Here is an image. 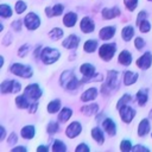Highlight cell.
Returning a JSON list of instances; mask_svg holds the SVG:
<instances>
[{"label":"cell","instance_id":"obj_1","mask_svg":"<svg viewBox=\"0 0 152 152\" xmlns=\"http://www.w3.org/2000/svg\"><path fill=\"white\" fill-rule=\"evenodd\" d=\"M59 83L63 88H65L68 90H74L76 88H78L80 81L76 78L72 70H66V71L62 72L61 78H59Z\"/></svg>","mask_w":152,"mask_h":152},{"label":"cell","instance_id":"obj_2","mask_svg":"<svg viewBox=\"0 0 152 152\" xmlns=\"http://www.w3.org/2000/svg\"><path fill=\"white\" fill-rule=\"evenodd\" d=\"M59 56H61V53H59V51L57 49L49 48V46L48 48H44L43 51H42V53H40V58H42L43 63L46 64V65L55 63L59 58Z\"/></svg>","mask_w":152,"mask_h":152},{"label":"cell","instance_id":"obj_3","mask_svg":"<svg viewBox=\"0 0 152 152\" xmlns=\"http://www.w3.org/2000/svg\"><path fill=\"white\" fill-rule=\"evenodd\" d=\"M11 72L17 75V76H20L23 78H30V77H32V74H33L32 68L30 65H25V64H21V63L12 64Z\"/></svg>","mask_w":152,"mask_h":152},{"label":"cell","instance_id":"obj_4","mask_svg":"<svg viewBox=\"0 0 152 152\" xmlns=\"http://www.w3.org/2000/svg\"><path fill=\"white\" fill-rule=\"evenodd\" d=\"M118 71L110 70L107 74V78H106V83L102 87V93L103 94H108L109 91L114 90L118 86Z\"/></svg>","mask_w":152,"mask_h":152},{"label":"cell","instance_id":"obj_5","mask_svg":"<svg viewBox=\"0 0 152 152\" xmlns=\"http://www.w3.org/2000/svg\"><path fill=\"white\" fill-rule=\"evenodd\" d=\"M1 93L2 94H8V93H18L21 89V84L14 80H6L1 83L0 86Z\"/></svg>","mask_w":152,"mask_h":152},{"label":"cell","instance_id":"obj_6","mask_svg":"<svg viewBox=\"0 0 152 152\" xmlns=\"http://www.w3.org/2000/svg\"><path fill=\"white\" fill-rule=\"evenodd\" d=\"M116 51V45L113 43V44H103L100 46L99 49V55L102 59L104 61H110L112 57L114 56Z\"/></svg>","mask_w":152,"mask_h":152},{"label":"cell","instance_id":"obj_7","mask_svg":"<svg viewBox=\"0 0 152 152\" xmlns=\"http://www.w3.org/2000/svg\"><path fill=\"white\" fill-rule=\"evenodd\" d=\"M24 94H25L28 99H31V100L36 101V100H38V99L42 96L43 91H42L40 87H39L37 83H32V84H28V86L25 88Z\"/></svg>","mask_w":152,"mask_h":152},{"label":"cell","instance_id":"obj_8","mask_svg":"<svg viewBox=\"0 0 152 152\" xmlns=\"http://www.w3.org/2000/svg\"><path fill=\"white\" fill-rule=\"evenodd\" d=\"M24 24H25V26L28 30L33 31V30H36V28L39 27V25H40V18L36 13L30 12L28 14H26V17L24 19Z\"/></svg>","mask_w":152,"mask_h":152},{"label":"cell","instance_id":"obj_9","mask_svg":"<svg viewBox=\"0 0 152 152\" xmlns=\"http://www.w3.org/2000/svg\"><path fill=\"white\" fill-rule=\"evenodd\" d=\"M119 112H120V118H121V120H122L124 122H126V124H129V122L134 119V116H135V110H134L132 107L127 106V104L122 106V107L119 109Z\"/></svg>","mask_w":152,"mask_h":152},{"label":"cell","instance_id":"obj_10","mask_svg":"<svg viewBox=\"0 0 152 152\" xmlns=\"http://www.w3.org/2000/svg\"><path fill=\"white\" fill-rule=\"evenodd\" d=\"M80 71H81V74L84 76L83 80H82V82H88V81H90V80H94V77H91V76H94V74H95V66H94L93 64H90V63H84V64H82L81 68H80Z\"/></svg>","mask_w":152,"mask_h":152},{"label":"cell","instance_id":"obj_11","mask_svg":"<svg viewBox=\"0 0 152 152\" xmlns=\"http://www.w3.org/2000/svg\"><path fill=\"white\" fill-rule=\"evenodd\" d=\"M81 131H82L81 124H80L78 121H74V122H71V124L66 127L65 134H66V137H69L70 139H72V138H76V137L81 133Z\"/></svg>","mask_w":152,"mask_h":152},{"label":"cell","instance_id":"obj_12","mask_svg":"<svg viewBox=\"0 0 152 152\" xmlns=\"http://www.w3.org/2000/svg\"><path fill=\"white\" fill-rule=\"evenodd\" d=\"M151 64H152V53L151 52H145L138 61H137V65L140 68V69H144V70H146V69H148L150 66H151Z\"/></svg>","mask_w":152,"mask_h":152},{"label":"cell","instance_id":"obj_13","mask_svg":"<svg viewBox=\"0 0 152 152\" xmlns=\"http://www.w3.org/2000/svg\"><path fill=\"white\" fill-rule=\"evenodd\" d=\"M80 40L81 38L76 34H70L68 38H65L62 43V45L65 48V49H76L80 44Z\"/></svg>","mask_w":152,"mask_h":152},{"label":"cell","instance_id":"obj_14","mask_svg":"<svg viewBox=\"0 0 152 152\" xmlns=\"http://www.w3.org/2000/svg\"><path fill=\"white\" fill-rule=\"evenodd\" d=\"M80 26H81L82 32H84V33H90V32H93V31H94V28H95L94 21H93L89 17H84V18L81 20Z\"/></svg>","mask_w":152,"mask_h":152},{"label":"cell","instance_id":"obj_15","mask_svg":"<svg viewBox=\"0 0 152 152\" xmlns=\"http://www.w3.org/2000/svg\"><path fill=\"white\" fill-rule=\"evenodd\" d=\"M102 127L109 135H115L116 134V125L112 119H109V118L104 119L102 121Z\"/></svg>","mask_w":152,"mask_h":152},{"label":"cell","instance_id":"obj_16","mask_svg":"<svg viewBox=\"0 0 152 152\" xmlns=\"http://www.w3.org/2000/svg\"><path fill=\"white\" fill-rule=\"evenodd\" d=\"M114 33H115V27L114 26H106V27H103V28L100 30L99 36H100L101 39L108 40V39H110L114 36Z\"/></svg>","mask_w":152,"mask_h":152},{"label":"cell","instance_id":"obj_17","mask_svg":"<svg viewBox=\"0 0 152 152\" xmlns=\"http://www.w3.org/2000/svg\"><path fill=\"white\" fill-rule=\"evenodd\" d=\"M120 15V10L119 7H113V8H103L102 10V17L106 20H110L115 17Z\"/></svg>","mask_w":152,"mask_h":152},{"label":"cell","instance_id":"obj_18","mask_svg":"<svg viewBox=\"0 0 152 152\" xmlns=\"http://www.w3.org/2000/svg\"><path fill=\"white\" fill-rule=\"evenodd\" d=\"M97 96V90L96 88H89L86 91H83V94L81 95V100L83 102H88L91 100H95V97Z\"/></svg>","mask_w":152,"mask_h":152},{"label":"cell","instance_id":"obj_19","mask_svg":"<svg viewBox=\"0 0 152 152\" xmlns=\"http://www.w3.org/2000/svg\"><path fill=\"white\" fill-rule=\"evenodd\" d=\"M77 21V14L74 13V12H69L64 15L63 18V24L66 26V27H72Z\"/></svg>","mask_w":152,"mask_h":152},{"label":"cell","instance_id":"obj_20","mask_svg":"<svg viewBox=\"0 0 152 152\" xmlns=\"http://www.w3.org/2000/svg\"><path fill=\"white\" fill-rule=\"evenodd\" d=\"M150 132V121L147 119H142L139 122L138 126V135L139 137H144Z\"/></svg>","mask_w":152,"mask_h":152},{"label":"cell","instance_id":"obj_21","mask_svg":"<svg viewBox=\"0 0 152 152\" xmlns=\"http://www.w3.org/2000/svg\"><path fill=\"white\" fill-rule=\"evenodd\" d=\"M118 61H119L120 64L127 66V65H129V64L132 63V55H131L127 50H124V51L120 52V55H119V57H118Z\"/></svg>","mask_w":152,"mask_h":152},{"label":"cell","instance_id":"obj_22","mask_svg":"<svg viewBox=\"0 0 152 152\" xmlns=\"http://www.w3.org/2000/svg\"><path fill=\"white\" fill-rule=\"evenodd\" d=\"M138 80V74L133 72V71H126L124 74V84L125 86H131L133 83H135Z\"/></svg>","mask_w":152,"mask_h":152},{"label":"cell","instance_id":"obj_23","mask_svg":"<svg viewBox=\"0 0 152 152\" xmlns=\"http://www.w3.org/2000/svg\"><path fill=\"white\" fill-rule=\"evenodd\" d=\"M34 133H36V131H34V127L32 125H27V126L23 127L20 131V135L24 139H32L34 137Z\"/></svg>","mask_w":152,"mask_h":152},{"label":"cell","instance_id":"obj_24","mask_svg":"<svg viewBox=\"0 0 152 152\" xmlns=\"http://www.w3.org/2000/svg\"><path fill=\"white\" fill-rule=\"evenodd\" d=\"M91 137H93V139H94L95 141H97L100 145L103 144V141H104L103 132H102L99 127H94V128L91 129Z\"/></svg>","mask_w":152,"mask_h":152},{"label":"cell","instance_id":"obj_25","mask_svg":"<svg viewBox=\"0 0 152 152\" xmlns=\"http://www.w3.org/2000/svg\"><path fill=\"white\" fill-rule=\"evenodd\" d=\"M28 97L24 94V95H19L15 97V103L19 108H28L31 104H30V101L27 100Z\"/></svg>","mask_w":152,"mask_h":152},{"label":"cell","instance_id":"obj_26","mask_svg":"<svg viewBox=\"0 0 152 152\" xmlns=\"http://www.w3.org/2000/svg\"><path fill=\"white\" fill-rule=\"evenodd\" d=\"M71 115H72V110H71L70 108L65 107V108H63V109L59 112V114H58V120H59L61 122H66V121L71 118Z\"/></svg>","mask_w":152,"mask_h":152},{"label":"cell","instance_id":"obj_27","mask_svg":"<svg viewBox=\"0 0 152 152\" xmlns=\"http://www.w3.org/2000/svg\"><path fill=\"white\" fill-rule=\"evenodd\" d=\"M99 110V106L96 103H91V104H87V106H83L81 108V112L87 114V115H93V114H96Z\"/></svg>","mask_w":152,"mask_h":152},{"label":"cell","instance_id":"obj_28","mask_svg":"<svg viewBox=\"0 0 152 152\" xmlns=\"http://www.w3.org/2000/svg\"><path fill=\"white\" fill-rule=\"evenodd\" d=\"M133 34H134V28H133V26H126V27H124L122 31H121L122 39L126 40V42H129L131 38L133 37Z\"/></svg>","mask_w":152,"mask_h":152},{"label":"cell","instance_id":"obj_29","mask_svg":"<svg viewBox=\"0 0 152 152\" xmlns=\"http://www.w3.org/2000/svg\"><path fill=\"white\" fill-rule=\"evenodd\" d=\"M147 89H140L138 93H137V101L140 106H145V103L147 102Z\"/></svg>","mask_w":152,"mask_h":152},{"label":"cell","instance_id":"obj_30","mask_svg":"<svg viewBox=\"0 0 152 152\" xmlns=\"http://www.w3.org/2000/svg\"><path fill=\"white\" fill-rule=\"evenodd\" d=\"M49 37L51 40H58L63 37V30L59 27H55L49 32Z\"/></svg>","mask_w":152,"mask_h":152},{"label":"cell","instance_id":"obj_31","mask_svg":"<svg viewBox=\"0 0 152 152\" xmlns=\"http://www.w3.org/2000/svg\"><path fill=\"white\" fill-rule=\"evenodd\" d=\"M96 48H97V42L93 40V39L87 40L84 43V45H83V49H84L86 52H94L96 50Z\"/></svg>","mask_w":152,"mask_h":152},{"label":"cell","instance_id":"obj_32","mask_svg":"<svg viewBox=\"0 0 152 152\" xmlns=\"http://www.w3.org/2000/svg\"><path fill=\"white\" fill-rule=\"evenodd\" d=\"M59 108H61V101L59 100H52L46 107L49 113H57L59 110Z\"/></svg>","mask_w":152,"mask_h":152},{"label":"cell","instance_id":"obj_33","mask_svg":"<svg viewBox=\"0 0 152 152\" xmlns=\"http://www.w3.org/2000/svg\"><path fill=\"white\" fill-rule=\"evenodd\" d=\"M0 15L2 18H10L12 15V8L10 5H6V4H2L0 6Z\"/></svg>","mask_w":152,"mask_h":152},{"label":"cell","instance_id":"obj_34","mask_svg":"<svg viewBox=\"0 0 152 152\" xmlns=\"http://www.w3.org/2000/svg\"><path fill=\"white\" fill-rule=\"evenodd\" d=\"M52 151L53 152H64V151H66V146L64 145V142L62 140H55L53 145H52Z\"/></svg>","mask_w":152,"mask_h":152},{"label":"cell","instance_id":"obj_35","mask_svg":"<svg viewBox=\"0 0 152 152\" xmlns=\"http://www.w3.org/2000/svg\"><path fill=\"white\" fill-rule=\"evenodd\" d=\"M131 95L129 94H125L119 101H118V103H116V109H120L122 106H125V104H127V102L128 101H131Z\"/></svg>","mask_w":152,"mask_h":152},{"label":"cell","instance_id":"obj_36","mask_svg":"<svg viewBox=\"0 0 152 152\" xmlns=\"http://www.w3.org/2000/svg\"><path fill=\"white\" fill-rule=\"evenodd\" d=\"M132 142L129 141V140H127V139H125V140H122L121 141V144H120V150L121 151H124V152H127V151H131L132 150Z\"/></svg>","mask_w":152,"mask_h":152},{"label":"cell","instance_id":"obj_37","mask_svg":"<svg viewBox=\"0 0 152 152\" xmlns=\"http://www.w3.org/2000/svg\"><path fill=\"white\" fill-rule=\"evenodd\" d=\"M58 129H59V126H58V124L55 122V121H51V122L48 125V133H49V134H55V133H57Z\"/></svg>","mask_w":152,"mask_h":152},{"label":"cell","instance_id":"obj_38","mask_svg":"<svg viewBox=\"0 0 152 152\" xmlns=\"http://www.w3.org/2000/svg\"><path fill=\"white\" fill-rule=\"evenodd\" d=\"M51 10H52V15H61L63 13L64 7L61 4H56L53 7H51Z\"/></svg>","mask_w":152,"mask_h":152},{"label":"cell","instance_id":"obj_39","mask_svg":"<svg viewBox=\"0 0 152 152\" xmlns=\"http://www.w3.org/2000/svg\"><path fill=\"white\" fill-rule=\"evenodd\" d=\"M138 26L140 27V31H141V32H144V33L148 32V31H150V28H151V25H150V23H148L146 19H144V20H142Z\"/></svg>","mask_w":152,"mask_h":152},{"label":"cell","instance_id":"obj_40","mask_svg":"<svg viewBox=\"0 0 152 152\" xmlns=\"http://www.w3.org/2000/svg\"><path fill=\"white\" fill-rule=\"evenodd\" d=\"M25 10H26V4H25L24 1H21V0H19V1L15 4V12H17L18 14H20V13H23Z\"/></svg>","mask_w":152,"mask_h":152},{"label":"cell","instance_id":"obj_41","mask_svg":"<svg viewBox=\"0 0 152 152\" xmlns=\"http://www.w3.org/2000/svg\"><path fill=\"white\" fill-rule=\"evenodd\" d=\"M125 5L129 11H134L138 6V0H125Z\"/></svg>","mask_w":152,"mask_h":152},{"label":"cell","instance_id":"obj_42","mask_svg":"<svg viewBox=\"0 0 152 152\" xmlns=\"http://www.w3.org/2000/svg\"><path fill=\"white\" fill-rule=\"evenodd\" d=\"M134 45H135V48H137L138 50H141V49L145 46V42H144V39H142V38L137 37V38L134 39Z\"/></svg>","mask_w":152,"mask_h":152},{"label":"cell","instance_id":"obj_43","mask_svg":"<svg viewBox=\"0 0 152 152\" xmlns=\"http://www.w3.org/2000/svg\"><path fill=\"white\" fill-rule=\"evenodd\" d=\"M28 50H30V45L25 44V45H23V46L19 49V51H18V55H19L20 57H25V56H26V53L28 52Z\"/></svg>","mask_w":152,"mask_h":152},{"label":"cell","instance_id":"obj_44","mask_svg":"<svg viewBox=\"0 0 152 152\" xmlns=\"http://www.w3.org/2000/svg\"><path fill=\"white\" fill-rule=\"evenodd\" d=\"M76 151H77V152H89V146L82 142V144H80V145L76 147Z\"/></svg>","mask_w":152,"mask_h":152},{"label":"cell","instance_id":"obj_45","mask_svg":"<svg viewBox=\"0 0 152 152\" xmlns=\"http://www.w3.org/2000/svg\"><path fill=\"white\" fill-rule=\"evenodd\" d=\"M146 17H147V13H146L145 11H141V12L138 14V18H137V25H139L144 19H146Z\"/></svg>","mask_w":152,"mask_h":152},{"label":"cell","instance_id":"obj_46","mask_svg":"<svg viewBox=\"0 0 152 152\" xmlns=\"http://www.w3.org/2000/svg\"><path fill=\"white\" fill-rule=\"evenodd\" d=\"M7 141H8V145H14L17 142V134L15 133H11Z\"/></svg>","mask_w":152,"mask_h":152},{"label":"cell","instance_id":"obj_47","mask_svg":"<svg viewBox=\"0 0 152 152\" xmlns=\"http://www.w3.org/2000/svg\"><path fill=\"white\" fill-rule=\"evenodd\" d=\"M20 27H21V21L20 20H14L12 23V28L15 30V31H20Z\"/></svg>","mask_w":152,"mask_h":152},{"label":"cell","instance_id":"obj_48","mask_svg":"<svg viewBox=\"0 0 152 152\" xmlns=\"http://www.w3.org/2000/svg\"><path fill=\"white\" fill-rule=\"evenodd\" d=\"M132 151H145V152H148L150 150L147 147L142 146V145H135V146L132 147Z\"/></svg>","mask_w":152,"mask_h":152},{"label":"cell","instance_id":"obj_49","mask_svg":"<svg viewBox=\"0 0 152 152\" xmlns=\"http://www.w3.org/2000/svg\"><path fill=\"white\" fill-rule=\"evenodd\" d=\"M37 107H38V103H37V102L31 103V107H28V112H30V113H34L36 109H37Z\"/></svg>","mask_w":152,"mask_h":152},{"label":"cell","instance_id":"obj_50","mask_svg":"<svg viewBox=\"0 0 152 152\" xmlns=\"http://www.w3.org/2000/svg\"><path fill=\"white\" fill-rule=\"evenodd\" d=\"M25 151H26V147H23V146H18V147L12 148V152H25Z\"/></svg>","mask_w":152,"mask_h":152},{"label":"cell","instance_id":"obj_51","mask_svg":"<svg viewBox=\"0 0 152 152\" xmlns=\"http://www.w3.org/2000/svg\"><path fill=\"white\" fill-rule=\"evenodd\" d=\"M45 14H46L48 17H53V15H52V10H51V7H46V8H45Z\"/></svg>","mask_w":152,"mask_h":152},{"label":"cell","instance_id":"obj_52","mask_svg":"<svg viewBox=\"0 0 152 152\" xmlns=\"http://www.w3.org/2000/svg\"><path fill=\"white\" fill-rule=\"evenodd\" d=\"M37 151H38V152H40V151H49V147L42 145V146H38V147H37Z\"/></svg>","mask_w":152,"mask_h":152},{"label":"cell","instance_id":"obj_53","mask_svg":"<svg viewBox=\"0 0 152 152\" xmlns=\"http://www.w3.org/2000/svg\"><path fill=\"white\" fill-rule=\"evenodd\" d=\"M4 138H5V128H4V126H1V134H0V140H4Z\"/></svg>","mask_w":152,"mask_h":152},{"label":"cell","instance_id":"obj_54","mask_svg":"<svg viewBox=\"0 0 152 152\" xmlns=\"http://www.w3.org/2000/svg\"><path fill=\"white\" fill-rule=\"evenodd\" d=\"M150 118H151V119H152V109H151V110H150Z\"/></svg>","mask_w":152,"mask_h":152},{"label":"cell","instance_id":"obj_55","mask_svg":"<svg viewBox=\"0 0 152 152\" xmlns=\"http://www.w3.org/2000/svg\"><path fill=\"white\" fill-rule=\"evenodd\" d=\"M148 1H152V0H148Z\"/></svg>","mask_w":152,"mask_h":152}]
</instances>
